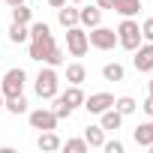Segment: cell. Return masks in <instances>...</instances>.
<instances>
[{
  "label": "cell",
  "mask_w": 153,
  "mask_h": 153,
  "mask_svg": "<svg viewBox=\"0 0 153 153\" xmlns=\"http://www.w3.org/2000/svg\"><path fill=\"white\" fill-rule=\"evenodd\" d=\"M30 60L48 63V66H54V69L63 66V60H66L63 48H57L54 33H51V27H48L45 21H33V24H30Z\"/></svg>",
  "instance_id": "cell-1"
},
{
  "label": "cell",
  "mask_w": 153,
  "mask_h": 153,
  "mask_svg": "<svg viewBox=\"0 0 153 153\" xmlns=\"http://www.w3.org/2000/svg\"><path fill=\"white\" fill-rule=\"evenodd\" d=\"M141 42H144V36H141V24H138L135 18H123L120 27H117V45L126 48V51H135Z\"/></svg>",
  "instance_id": "cell-2"
},
{
  "label": "cell",
  "mask_w": 153,
  "mask_h": 153,
  "mask_svg": "<svg viewBox=\"0 0 153 153\" xmlns=\"http://www.w3.org/2000/svg\"><path fill=\"white\" fill-rule=\"evenodd\" d=\"M33 87H36V96H39V99H54V96H57V87H60L57 69L45 63V66L39 69V75H36V84H33Z\"/></svg>",
  "instance_id": "cell-3"
},
{
  "label": "cell",
  "mask_w": 153,
  "mask_h": 153,
  "mask_svg": "<svg viewBox=\"0 0 153 153\" xmlns=\"http://www.w3.org/2000/svg\"><path fill=\"white\" fill-rule=\"evenodd\" d=\"M87 48H90V42H87V30H84L81 24L66 27V51H69L72 57H84Z\"/></svg>",
  "instance_id": "cell-4"
},
{
  "label": "cell",
  "mask_w": 153,
  "mask_h": 153,
  "mask_svg": "<svg viewBox=\"0 0 153 153\" xmlns=\"http://www.w3.org/2000/svg\"><path fill=\"white\" fill-rule=\"evenodd\" d=\"M24 84H27V72H24L21 66H12V69L3 75L0 93H3L6 99H9V96H18V93H24Z\"/></svg>",
  "instance_id": "cell-5"
},
{
  "label": "cell",
  "mask_w": 153,
  "mask_h": 153,
  "mask_svg": "<svg viewBox=\"0 0 153 153\" xmlns=\"http://www.w3.org/2000/svg\"><path fill=\"white\" fill-rule=\"evenodd\" d=\"M87 42H90V48H99V51H111V48L117 45V30L96 24V27H90V30H87Z\"/></svg>",
  "instance_id": "cell-6"
},
{
  "label": "cell",
  "mask_w": 153,
  "mask_h": 153,
  "mask_svg": "<svg viewBox=\"0 0 153 153\" xmlns=\"http://www.w3.org/2000/svg\"><path fill=\"white\" fill-rule=\"evenodd\" d=\"M27 120H30V129H39V132L57 129V114H54L51 108H33V111L27 114Z\"/></svg>",
  "instance_id": "cell-7"
},
{
  "label": "cell",
  "mask_w": 153,
  "mask_h": 153,
  "mask_svg": "<svg viewBox=\"0 0 153 153\" xmlns=\"http://www.w3.org/2000/svg\"><path fill=\"white\" fill-rule=\"evenodd\" d=\"M114 105V96L111 93H90V96H84V111L87 114H102L105 108H111Z\"/></svg>",
  "instance_id": "cell-8"
},
{
  "label": "cell",
  "mask_w": 153,
  "mask_h": 153,
  "mask_svg": "<svg viewBox=\"0 0 153 153\" xmlns=\"http://www.w3.org/2000/svg\"><path fill=\"white\" fill-rule=\"evenodd\" d=\"M132 63L138 72H153V42H141L135 51H132Z\"/></svg>",
  "instance_id": "cell-9"
},
{
  "label": "cell",
  "mask_w": 153,
  "mask_h": 153,
  "mask_svg": "<svg viewBox=\"0 0 153 153\" xmlns=\"http://www.w3.org/2000/svg\"><path fill=\"white\" fill-rule=\"evenodd\" d=\"M78 24H81L84 30L102 24V9H99L96 3H93V6H81V9H78Z\"/></svg>",
  "instance_id": "cell-10"
},
{
  "label": "cell",
  "mask_w": 153,
  "mask_h": 153,
  "mask_svg": "<svg viewBox=\"0 0 153 153\" xmlns=\"http://www.w3.org/2000/svg\"><path fill=\"white\" fill-rule=\"evenodd\" d=\"M99 126H102L105 132H114V129H120V126H123V114L111 105V108H105V111L99 114Z\"/></svg>",
  "instance_id": "cell-11"
},
{
  "label": "cell",
  "mask_w": 153,
  "mask_h": 153,
  "mask_svg": "<svg viewBox=\"0 0 153 153\" xmlns=\"http://www.w3.org/2000/svg\"><path fill=\"white\" fill-rule=\"evenodd\" d=\"M60 135L54 132V129H45V132H39V138H36V147L42 150V153H54V150H60Z\"/></svg>",
  "instance_id": "cell-12"
},
{
  "label": "cell",
  "mask_w": 153,
  "mask_h": 153,
  "mask_svg": "<svg viewBox=\"0 0 153 153\" xmlns=\"http://www.w3.org/2000/svg\"><path fill=\"white\" fill-rule=\"evenodd\" d=\"M111 9H114L117 15H123V18H135V15L141 12V0H114Z\"/></svg>",
  "instance_id": "cell-13"
},
{
  "label": "cell",
  "mask_w": 153,
  "mask_h": 153,
  "mask_svg": "<svg viewBox=\"0 0 153 153\" xmlns=\"http://www.w3.org/2000/svg\"><path fill=\"white\" fill-rule=\"evenodd\" d=\"M132 138H135V144H138V147H150V144H153V120L138 123V126H135V132H132Z\"/></svg>",
  "instance_id": "cell-14"
},
{
  "label": "cell",
  "mask_w": 153,
  "mask_h": 153,
  "mask_svg": "<svg viewBox=\"0 0 153 153\" xmlns=\"http://www.w3.org/2000/svg\"><path fill=\"white\" fill-rule=\"evenodd\" d=\"M60 99L75 111V108H78V105H84V90H81V84H69L66 87V93H60Z\"/></svg>",
  "instance_id": "cell-15"
},
{
  "label": "cell",
  "mask_w": 153,
  "mask_h": 153,
  "mask_svg": "<svg viewBox=\"0 0 153 153\" xmlns=\"http://www.w3.org/2000/svg\"><path fill=\"white\" fill-rule=\"evenodd\" d=\"M57 21L63 27H75V24H78V6H75V3H63L57 9Z\"/></svg>",
  "instance_id": "cell-16"
},
{
  "label": "cell",
  "mask_w": 153,
  "mask_h": 153,
  "mask_svg": "<svg viewBox=\"0 0 153 153\" xmlns=\"http://www.w3.org/2000/svg\"><path fill=\"white\" fill-rule=\"evenodd\" d=\"M66 81H69V84H84V81H87L84 63H69V66H66Z\"/></svg>",
  "instance_id": "cell-17"
},
{
  "label": "cell",
  "mask_w": 153,
  "mask_h": 153,
  "mask_svg": "<svg viewBox=\"0 0 153 153\" xmlns=\"http://www.w3.org/2000/svg\"><path fill=\"white\" fill-rule=\"evenodd\" d=\"M3 108L9 111V114H27V99H24V93H18V96H9L6 102H3Z\"/></svg>",
  "instance_id": "cell-18"
},
{
  "label": "cell",
  "mask_w": 153,
  "mask_h": 153,
  "mask_svg": "<svg viewBox=\"0 0 153 153\" xmlns=\"http://www.w3.org/2000/svg\"><path fill=\"white\" fill-rule=\"evenodd\" d=\"M102 78H105V81H123V78H126L123 63H105V66H102Z\"/></svg>",
  "instance_id": "cell-19"
},
{
  "label": "cell",
  "mask_w": 153,
  "mask_h": 153,
  "mask_svg": "<svg viewBox=\"0 0 153 153\" xmlns=\"http://www.w3.org/2000/svg\"><path fill=\"white\" fill-rule=\"evenodd\" d=\"M27 39H30V24L12 21L9 24V42H27Z\"/></svg>",
  "instance_id": "cell-20"
},
{
  "label": "cell",
  "mask_w": 153,
  "mask_h": 153,
  "mask_svg": "<svg viewBox=\"0 0 153 153\" xmlns=\"http://www.w3.org/2000/svg\"><path fill=\"white\" fill-rule=\"evenodd\" d=\"M84 141H87L90 147H102V144H105V129H102V126H87V129H84Z\"/></svg>",
  "instance_id": "cell-21"
},
{
  "label": "cell",
  "mask_w": 153,
  "mask_h": 153,
  "mask_svg": "<svg viewBox=\"0 0 153 153\" xmlns=\"http://www.w3.org/2000/svg\"><path fill=\"white\" fill-rule=\"evenodd\" d=\"M60 150H66V153H87L90 144H87L84 138H66V141L60 144Z\"/></svg>",
  "instance_id": "cell-22"
},
{
  "label": "cell",
  "mask_w": 153,
  "mask_h": 153,
  "mask_svg": "<svg viewBox=\"0 0 153 153\" xmlns=\"http://www.w3.org/2000/svg\"><path fill=\"white\" fill-rule=\"evenodd\" d=\"M12 21H18V24H30V21H33V9H30L27 3L12 6Z\"/></svg>",
  "instance_id": "cell-23"
},
{
  "label": "cell",
  "mask_w": 153,
  "mask_h": 153,
  "mask_svg": "<svg viewBox=\"0 0 153 153\" xmlns=\"http://www.w3.org/2000/svg\"><path fill=\"white\" fill-rule=\"evenodd\" d=\"M114 108H117V111L126 117V114H132V111L138 108V102H135L132 96H120V99H114Z\"/></svg>",
  "instance_id": "cell-24"
},
{
  "label": "cell",
  "mask_w": 153,
  "mask_h": 153,
  "mask_svg": "<svg viewBox=\"0 0 153 153\" xmlns=\"http://www.w3.org/2000/svg\"><path fill=\"white\" fill-rule=\"evenodd\" d=\"M51 111L57 114V120H69V117H72V108H69L60 96H54V108H51Z\"/></svg>",
  "instance_id": "cell-25"
},
{
  "label": "cell",
  "mask_w": 153,
  "mask_h": 153,
  "mask_svg": "<svg viewBox=\"0 0 153 153\" xmlns=\"http://www.w3.org/2000/svg\"><path fill=\"white\" fill-rule=\"evenodd\" d=\"M102 150H105V153H123V141H117V138H114V141H105Z\"/></svg>",
  "instance_id": "cell-26"
},
{
  "label": "cell",
  "mask_w": 153,
  "mask_h": 153,
  "mask_svg": "<svg viewBox=\"0 0 153 153\" xmlns=\"http://www.w3.org/2000/svg\"><path fill=\"white\" fill-rule=\"evenodd\" d=\"M141 36H144V42H153V18H147L141 24Z\"/></svg>",
  "instance_id": "cell-27"
},
{
  "label": "cell",
  "mask_w": 153,
  "mask_h": 153,
  "mask_svg": "<svg viewBox=\"0 0 153 153\" xmlns=\"http://www.w3.org/2000/svg\"><path fill=\"white\" fill-rule=\"evenodd\" d=\"M141 111H144L147 117H153V93H147V99L141 102Z\"/></svg>",
  "instance_id": "cell-28"
},
{
  "label": "cell",
  "mask_w": 153,
  "mask_h": 153,
  "mask_svg": "<svg viewBox=\"0 0 153 153\" xmlns=\"http://www.w3.org/2000/svg\"><path fill=\"white\" fill-rule=\"evenodd\" d=\"M111 3H114V0H96V6H99V9H111Z\"/></svg>",
  "instance_id": "cell-29"
},
{
  "label": "cell",
  "mask_w": 153,
  "mask_h": 153,
  "mask_svg": "<svg viewBox=\"0 0 153 153\" xmlns=\"http://www.w3.org/2000/svg\"><path fill=\"white\" fill-rule=\"evenodd\" d=\"M63 3H66V0H48V6H54V9H60Z\"/></svg>",
  "instance_id": "cell-30"
},
{
  "label": "cell",
  "mask_w": 153,
  "mask_h": 153,
  "mask_svg": "<svg viewBox=\"0 0 153 153\" xmlns=\"http://www.w3.org/2000/svg\"><path fill=\"white\" fill-rule=\"evenodd\" d=\"M18 3H24V0H6V6L12 9V6H18Z\"/></svg>",
  "instance_id": "cell-31"
},
{
  "label": "cell",
  "mask_w": 153,
  "mask_h": 153,
  "mask_svg": "<svg viewBox=\"0 0 153 153\" xmlns=\"http://www.w3.org/2000/svg\"><path fill=\"white\" fill-rule=\"evenodd\" d=\"M147 93H153V78H150V81H147Z\"/></svg>",
  "instance_id": "cell-32"
},
{
  "label": "cell",
  "mask_w": 153,
  "mask_h": 153,
  "mask_svg": "<svg viewBox=\"0 0 153 153\" xmlns=\"http://www.w3.org/2000/svg\"><path fill=\"white\" fill-rule=\"evenodd\" d=\"M3 102H6V96H3V93H0V108H3Z\"/></svg>",
  "instance_id": "cell-33"
},
{
  "label": "cell",
  "mask_w": 153,
  "mask_h": 153,
  "mask_svg": "<svg viewBox=\"0 0 153 153\" xmlns=\"http://www.w3.org/2000/svg\"><path fill=\"white\" fill-rule=\"evenodd\" d=\"M66 3H75V6H78V3H81V0H66Z\"/></svg>",
  "instance_id": "cell-34"
},
{
  "label": "cell",
  "mask_w": 153,
  "mask_h": 153,
  "mask_svg": "<svg viewBox=\"0 0 153 153\" xmlns=\"http://www.w3.org/2000/svg\"><path fill=\"white\" fill-rule=\"evenodd\" d=\"M150 120H153V117H150Z\"/></svg>",
  "instance_id": "cell-35"
}]
</instances>
